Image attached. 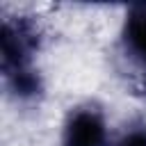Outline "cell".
<instances>
[{"instance_id":"obj_1","label":"cell","mask_w":146,"mask_h":146,"mask_svg":"<svg viewBox=\"0 0 146 146\" xmlns=\"http://www.w3.org/2000/svg\"><path fill=\"white\" fill-rule=\"evenodd\" d=\"M114 68L123 84L146 98V2L125 9L114 43Z\"/></svg>"},{"instance_id":"obj_2","label":"cell","mask_w":146,"mask_h":146,"mask_svg":"<svg viewBox=\"0 0 146 146\" xmlns=\"http://www.w3.org/2000/svg\"><path fill=\"white\" fill-rule=\"evenodd\" d=\"M43 32L32 16H5L0 27V75L9 78L23 71H32L34 57L41 50Z\"/></svg>"},{"instance_id":"obj_3","label":"cell","mask_w":146,"mask_h":146,"mask_svg":"<svg viewBox=\"0 0 146 146\" xmlns=\"http://www.w3.org/2000/svg\"><path fill=\"white\" fill-rule=\"evenodd\" d=\"M62 146H112L107 119L100 105L80 103L68 110L62 123Z\"/></svg>"},{"instance_id":"obj_4","label":"cell","mask_w":146,"mask_h":146,"mask_svg":"<svg viewBox=\"0 0 146 146\" xmlns=\"http://www.w3.org/2000/svg\"><path fill=\"white\" fill-rule=\"evenodd\" d=\"M112 146H146V121H132L112 141Z\"/></svg>"}]
</instances>
